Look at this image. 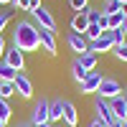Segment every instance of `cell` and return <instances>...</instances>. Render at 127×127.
Listing matches in <instances>:
<instances>
[{"label":"cell","mask_w":127,"mask_h":127,"mask_svg":"<svg viewBox=\"0 0 127 127\" xmlns=\"http://www.w3.org/2000/svg\"><path fill=\"white\" fill-rule=\"evenodd\" d=\"M13 46L20 48L23 54L38 51V26L33 20H18L13 31Z\"/></svg>","instance_id":"1"},{"label":"cell","mask_w":127,"mask_h":127,"mask_svg":"<svg viewBox=\"0 0 127 127\" xmlns=\"http://www.w3.org/2000/svg\"><path fill=\"white\" fill-rule=\"evenodd\" d=\"M31 15H33V23L38 28H46V31H54L56 33V18H54V13H51L48 8L41 5L38 10H31Z\"/></svg>","instance_id":"2"},{"label":"cell","mask_w":127,"mask_h":127,"mask_svg":"<svg viewBox=\"0 0 127 127\" xmlns=\"http://www.w3.org/2000/svg\"><path fill=\"white\" fill-rule=\"evenodd\" d=\"M120 94H122V87H120L117 79H114V76H102V84H99L97 97H102V99H114V97H120Z\"/></svg>","instance_id":"3"},{"label":"cell","mask_w":127,"mask_h":127,"mask_svg":"<svg viewBox=\"0 0 127 127\" xmlns=\"http://www.w3.org/2000/svg\"><path fill=\"white\" fill-rule=\"evenodd\" d=\"M38 48L46 51L48 56H56V33L46 28H38Z\"/></svg>","instance_id":"4"},{"label":"cell","mask_w":127,"mask_h":127,"mask_svg":"<svg viewBox=\"0 0 127 127\" xmlns=\"http://www.w3.org/2000/svg\"><path fill=\"white\" fill-rule=\"evenodd\" d=\"M94 112H97V117L104 122V125H112V122H117V117L112 114V107H109V102L107 99H102V97H97L94 99Z\"/></svg>","instance_id":"5"},{"label":"cell","mask_w":127,"mask_h":127,"mask_svg":"<svg viewBox=\"0 0 127 127\" xmlns=\"http://www.w3.org/2000/svg\"><path fill=\"white\" fill-rule=\"evenodd\" d=\"M13 87H15V94H20L23 99H31V97H33V81H31L23 71H18V76L13 79Z\"/></svg>","instance_id":"6"},{"label":"cell","mask_w":127,"mask_h":127,"mask_svg":"<svg viewBox=\"0 0 127 127\" xmlns=\"http://www.w3.org/2000/svg\"><path fill=\"white\" fill-rule=\"evenodd\" d=\"M3 59H5L8 66H13L15 71H23V69H26V54H23L20 48H15V46H10V48L5 51Z\"/></svg>","instance_id":"7"},{"label":"cell","mask_w":127,"mask_h":127,"mask_svg":"<svg viewBox=\"0 0 127 127\" xmlns=\"http://www.w3.org/2000/svg\"><path fill=\"white\" fill-rule=\"evenodd\" d=\"M99 84H102V74L99 71H89L87 76H84V81L79 84V89H81V94H97Z\"/></svg>","instance_id":"8"},{"label":"cell","mask_w":127,"mask_h":127,"mask_svg":"<svg viewBox=\"0 0 127 127\" xmlns=\"http://www.w3.org/2000/svg\"><path fill=\"white\" fill-rule=\"evenodd\" d=\"M114 48V38H112V33L107 31V33H102L97 41H92L89 43V51L92 54H107V51H112Z\"/></svg>","instance_id":"9"},{"label":"cell","mask_w":127,"mask_h":127,"mask_svg":"<svg viewBox=\"0 0 127 127\" xmlns=\"http://www.w3.org/2000/svg\"><path fill=\"white\" fill-rule=\"evenodd\" d=\"M48 122V99H38L33 104V112H31V125H43Z\"/></svg>","instance_id":"10"},{"label":"cell","mask_w":127,"mask_h":127,"mask_svg":"<svg viewBox=\"0 0 127 127\" xmlns=\"http://www.w3.org/2000/svg\"><path fill=\"white\" fill-rule=\"evenodd\" d=\"M66 43H69V48H71V51H76V56H79V54H87V51H89V41L84 38L81 33H74V31L66 36Z\"/></svg>","instance_id":"11"},{"label":"cell","mask_w":127,"mask_h":127,"mask_svg":"<svg viewBox=\"0 0 127 127\" xmlns=\"http://www.w3.org/2000/svg\"><path fill=\"white\" fill-rule=\"evenodd\" d=\"M48 122L51 125L64 122V99H48Z\"/></svg>","instance_id":"12"},{"label":"cell","mask_w":127,"mask_h":127,"mask_svg":"<svg viewBox=\"0 0 127 127\" xmlns=\"http://www.w3.org/2000/svg\"><path fill=\"white\" fill-rule=\"evenodd\" d=\"M107 102H109V107H112V114L122 122V120H125V112H127V97H125V94H120V97L107 99Z\"/></svg>","instance_id":"13"},{"label":"cell","mask_w":127,"mask_h":127,"mask_svg":"<svg viewBox=\"0 0 127 127\" xmlns=\"http://www.w3.org/2000/svg\"><path fill=\"white\" fill-rule=\"evenodd\" d=\"M64 125L66 127H76L79 125V112L69 99H64Z\"/></svg>","instance_id":"14"},{"label":"cell","mask_w":127,"mask_h":127,"mask_svg":"<svg viewBox=\"0 0 127 127\" xmlns=\"http://www.w3.org/2000/svg\"><path fill=\"white\" fill-rule=\"evenodd\" d=\"M74 61H76L84 71H94V69H97V54H92V51H87V54H79Z\"/></svg>","instance_id":"15"},{"label":"cell","mask_w":127,"mask_h":127,"mask_svg":"<svg viewBox=\"0 0 127 127\" xmlns=\"http://www.w3.org/2000/svg\"><path fill=\"white\" fill-rule=\"evenodd\" d=\"M87 28H89V18H87V10H81V13H76V15L71 18V31L84 36V31H87Z\"/></svg>","instance_id":"16"},{"label":"cell","mask_w":127,"mask_h":127,"mask_svg":"<svg viewBox=\"0 0 127 127\" xmlns=\"http://www.w3.org/2000/svg\"><path fill=\"white\" fill-rule=\"evenodd\" d=\"M15 76H18V71L13 66H8L5 59H0V81H13Z\"/></svg>","instance_id":"17"},{"label":"cell","mask_w":127,"mask_h":127,"mask_svg":"<svg viewBox=\"0 0 127 127\" xmlns=\"http://www.w3.org/2000/svg\"><path fill=\"white\" fill-rule=\"evenodd\" d=\"M10 117H13V107L8 104V99H0V122H5V125H8Z\"/></svg>","instance_id":"18"},{"label":"cell","mask_w":127,"mask_h":127,"mask_svg":"<svg viewBox=\"0 0 127 127\" xmlns=\"http://www.w3.org/2000/svg\"><path fill=\"white\" fill-rule=\"evenodd\" d=\"M99 36H102V28H99L97 23H89V28H87V31H84V38H87V41H89V43H92V41H97Z\"/></svg>","instance_id":"19"},{"label":"cell","mask_w":127,"mask_h":127,"mask_svg":"<svg viewBox=\"0 0 127 127\" xmlns=\"http://www.w3.org/2000/svg\"><path fill=\"white\" fill-rule=\"evenodd\" d=\"M13 94H15L13 81H0V99H10Z\"/></svg>","instance_id":"20"},{"label":"cell","mask_w":127,"mask_h":127,"mask_svg":"<svg viewBox=\"0 0 127 127\" xmlns=\"http://www.w3.org/2000/svg\"><path fill=\"white\" fill-rule=\"evenodd\" d=\"M87 74H89V71H84V69L79 66L76 61H71V76H74V81H76V84H81V81H84V76H87Z\"/></svg>","instance_id":"21"},{"label":"cell","mask_w":127,"mask_h":127,"mask_svg":"<svg viewBox=\"0 0 127 127\" xmlns=\"http://www.w3.org/2000/svg\"><path fill=\"white\" fill-rule=\"evenodd\" d=\"M120 8H122L120 0H104V10H102V13L104 15H112V13H120Z\"/></svg>","instance_id":"22"},{"label":"cell","mask_w":127,"mask_h":127,"mask_svg":"<svg viewBox=\"0 0 127 127\" xmlns=\"http://www.w3.org/2000/svg\"><path fill=\"white\" fill-rule=\"evenodd\" d=\"M112 54H114V59L127 61V41H125V43H117V46L112 48Z\"/></svg>","instance_id":"23"},{"label":"cell","mask_w":127,"mask_h":127,"mask_svg":"<svg viewBox=\"0 0 127 127\" xmlns=\"http://www.w3.org/2000/svg\"><path fill=\"white\" fill-rule=\"evenodd\" d=\"M107 18H109V31L122 28V20H125V15H122V13H112V15H107Z\"/></svg>","instance_id":"24"},{"label":"cell","mask_w":127,"mask_h":127,"mask_svg":"<svg viewBox=\"0 0 127 127\" xmlns=\"http://www.w3.org/2000/svg\"><path fill=\"white\" fill-rule=\"evenodd\" d=\"M10 18H13V10H3V13H0V36H3L5 26L10 23Z\"/></svg>","instance_id":"25"},{"label":"cell","mask_w":127,"mask_h":127,"mask_svg":"<svg viewBox=\"0 0 127 127\" xmlns=\"http://www.w3.org/2000/svg\"><path fill=\"white\" fill-rule=\"evenodd\" d=\"M109 33H112V38H114V46H117V43H125V41H127V33H125L122 28H114V31H109Z\"/></svg>","instance_id":"26"},{"label":"cell","mask_w":127,"mask_h":127,"mask_svg":"<svg viewBox=\"0 0 127 127\" xmlns=\"http://www.w3.org/2000/svg\"><path fill=\"white\" fill-rule=\"evenodd\" d=\"M69 5L76 10V13H81V10H87V8H89V0H69Z\"/></svg>","instance_id":"27"},{"label":"cell","mask_w":127,"mask_h":127,"mask_svg":"<svg viewBox=\"0 0 127 127\" xmlns=\"http://www.w3.org/2000/svg\"><path fill=\"white\" fill-rule=\"evenodd\" d=\"M87 18H89V23H99L102 10H97V8H87Z\"/></svg>","instance_id":"28"},{"label":"cell","mask_w":127,"mask_h":127,"mask_svg":"<svg viewBox=\"0 0 127 127\" xmlns=\"http://www.w3.org/2000/svg\"><path fill=\"white\" fill-rule=\"evenodd\" d=\"M10 5H13V8H18V10H28V0H13Z\"/></svg>","instance_id":"29"},{"label":"cell","mask_w":127,"mask_h":127,"mask_svg":"<svg viewBox=\"0 0 127 127\" xmlns=\"http://www.w3.org/2000/svg\"><path fill=\"white\" fill-rule=\"evenodd\" d=\"M41 8V0H28V13L31 10H38Z\"/></svg>","instance_id":"30"},{"label":"cell","mask_w":127,"mask_h":127,"mask_svg":"<svg viewBox=\"0 0 127 127\" xmlns=\"http://www.w3.org/2000/svg\"><path fill=\"white\" fill-rule=\"evenodd\" d=\"M89 127H107V125H104V122H102L99 117H94V120L89 122Z\"/></svg>","instance_id":"31"},{"label":"cell","mask_w":127,"mask_h":127,"mask_svg":"<svg viewBox=\"0 0 127 127\" xmlns=\"http://www.w3.org/2000/svg\"><path fill=\"white\" fill-rule=\"evenodd\" d=\"M5 51H8V48H5V38H3V36H0V59H3V56H5Z\"/></svg>","instance_id":"32"},{"label":"cell","mask_w":127,"mask_h":127,"mask_svg":"<svg viewBox=\"0 0 127 127\" xmlns=\"http://www.w3.org/2000/svg\"><path fill=\"white\" fill-rule=\"evenodd\" d=\"M120 13H122V15H127V0L122 3V8H120Z\"/></svg>","instance_id":"33"},{"label":"cell","mask_w":127,"mask_h":127,"mask_svg":"<svg viewBox=\"0 0 127 127\" xmlns=\"http://www.w3.org/2000/svg\"><path fill=\"white\" fill-rule=\"evenodd\" d=\"M122 31L127 33V15H125V20H122Z\"/></svg>","instance_id":"34"},{"label":"cell","mask_w":127,"mask_h":127,"mask_svg":"<svg viewBox=\"0 0 127 127\" xmlns=\"http://www.w3.org/2000/svg\"><path fill=\"white\" fill-rule=\"evenodd\" d=\"M36 127H56V125H51V122H43V125H36Z\"/></svg>","instance_id":"35"},{"label":"cell","mask_w":127,"mask_h":127,"mask_svg":"<svg viewBox=\"0 0 127 127\" xmlns=\"http://www.w3.org/2000/svg\"><path fill=\"white\" fill-rule=\"evenodd\" d=\"M109 127H122V122H120V120H117V122H112V125H109Z\"/></svg>","instance_id":"36"},{"label":"cell","mask_w":127,"mask_h":127,"mask_svg":"<svg viewBox=\"0 0 127 127\" xmlns=\"http://www.w3.org/2000/svg\"><path fill=\"white\" fill-rule=\"evenodd\" d=\"M15 127H33V125H26V122H20V125H15Z\"/></svg>","instance_id":"37"},{"label":"cell","mask_w":127,"mask_h":127,"mask_svg":"<svg viewBox=\"0 0 127 127\" xmlns=\"http://www.w3.org/2000/svg\"><path fill=\"white\" fill-rule=\"evenodd\" d=\"M8 3H13V0H0V5H8Z\"/></svg>","instance_id":"38"},{"label":"cell","mask_w":127,"mask_h":127,"mask_svg":"<svg viewBox=\"0 0 127 127\" xmlns=\"http://www.w3.org/2000/svg\"><path fill=\"white\" fill-rule=\"evenodd\" d=\"M122 127H127V120H122Z\"/></svg>","instance_id":"39"},{"label":"cell","mask_w":127,"mask_h":127,"mask_svg":"<svg viewBox=\"0 0 127 127\" xmlns=\"http://www.w3.org/2000/svg\"><path fill=\"white\" fill-rule=\"evenodd\" d=\"M0 127H5V122H0Z\"/></svg>","instance_id":"40"},{"label":"cell","mask_w":127,"mask_h":127,"mask_svg":"<svg viewBox=\"0 0 127 127\" xmlns=\"http://www.w3.org/2000/svg\"><path fill=\"white\" fill-rule=\"evenodd\" d=\"M125 120H127V112H125Z\"/></svg>","instance_id":"41"},{"label":"cell","mask_w":127,"mask_h":127,"mask_svg":"<svg viewBox=\"0 0 127 127\" xmlns=\"http://www.w3.org/2000/svg\"><path fill=\"white\" fill-rule=\"evenodd\" d=\"M120 3H125V0H120Z\"/></svg>","instance_id":"42"},{"label":"cell","mask_w":127,"mask_h":127,"mask_svg":"<svg viewBox=\"0 0 127 127\" xmlns=\"http://www.w3.org/2000/svg\"><path fill=\"white\" fill-rule=\"evenodd\" d=\"M125 97H127V94H125Z\"/></svg>","instance_id":"43"}]
</instances>
